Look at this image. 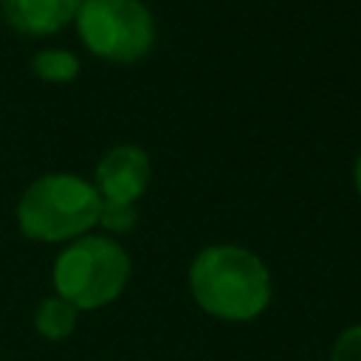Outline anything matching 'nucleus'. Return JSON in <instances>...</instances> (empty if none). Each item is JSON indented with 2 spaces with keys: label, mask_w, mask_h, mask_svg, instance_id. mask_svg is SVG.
<instances>
[{
  "label": "nucleus",
  "mask_w": 361,
  "mask_h": 361,
  "mask_svg": "<svg viewBox=\"0 0 361 361\" xmlns=\"http://www.w3.org/2000/svg\"><path fill=\"white\" fill-rule=\"evenodd\" d=\"M195 305L220 322H254L274 296V279L265 259L237 243L203 245L186 274Z\"/></svg>",
  "instance_id": "nucleus-1"
},
{
  "label": "nucleus",
  "mask_w": 361,
  "mask_h": 361,
  "mask_svg": "<svg viewBox=\"0 0 361 361\" xmlns=\"http://www.w3.org/2000/svg\"><path fill=\"white\" fill-rule=\"evenodd\" d=\"M102 197L90 178L76 172H45L17 200V228L31 243L68 245L99 228Z\"/></svg>",
  "instance_id": "nucleus-2"
},
{
  "label": "nucleus",
  "mask_w": 361,
  "mask_h": 361,
  "mask_svg": "<svg viewBox=\"0 0 361 361\" xmlns=\"http://www.w3.org/2000/svg\"><path fill=\"white\" fill-rule=\"evenodd\" d=\"M133 259L124 243L104 231H90L62 245L54 259V293L68 299L79 313L113 305L130 282Z\"/></svg>",
  "instance_id": "nucleus-3"
},
{
  "label": "nucleus",
  "mask_w": 361,
  "mask_h": 361,
  "mask_svg": "<svg viewBox=\"0 0 361 361\" xmlns=\"http://www.w3.org/2000/svg\"><path fill=\"white\" fill-rule=\"evenodd\" d=\"M73 28L85 51L110 65L144 62L158 42V23L144 0H82Z\"/></svg>",
  "instance_id": "nucleus-4"
},
{
  "label": "nucleus",
  "mask_w": 361,
  "mask_h": 361,
  "mask_svg": "<svg viewBox=\"0 0 361 361\" xmlns=\"http://www.w3.org/2000/svg\"><path fill=\"white\" fill-rule=\"evenodd\" d=\"M90 180L102 206H138L152 180V161L138 144H116L96 161Z\"/></svg>",
  "instance_id": "nucleus-5"
},
{
  "label": "nucleus",
  "mask_w": 361,
  "mask_h": 361,
  "mask_svg": "<svg viewBox=\"0 0 361 361\" xmlns=\"http://www.w3.org/2000/svg\"><path fill=\"white\" fill-rule=\"evenodd\" d=\"M82 0H0L3 23L28 39H45L73 25Z\"/></svg>",
  "instance_id": "nucleus-6"
},
{
  "label": "nucleus",
  "mask_w": 361,
  "mask_h": 361,
  "mask_svg": "<svg viewBox=\"0 0 361 361\" xmlns=\"http://www.w3.org/2000/svg\"><path fill=\"white\" fill-rule=\"evenodd\" d=\"M76 324H79V310L59 293L45 296L34 310V330L45 341H62L73 336Z\"/></svg>",
  "instance_id": "nucleus-7"
},
{
  "label": "nucleus",
  "mask_w": 361,
  "mask_h": 361,
  "mask_svg": "<svg viewBox=\"0 0 361 361\" xmlns=\"http://www.w3.org/2000/svg\"><path fill=\"white\" fill-rule=\"evenodd\" d=\"M31 73L45 85H71L82 73V62L71 48H39L31 56Z\"/></svg>",
  "instance_id": "nucleus-8"
},
{
  "label": "nucleus",
  "mask_w": 361,
  "mask_h": 361,
  "mask_svg": "<svg viewBox=\"0 0 361 361\" xmlns=\"http://www.w3.org/2000/svg\"><path fill=\"white\" fill-rule=\"evenodd\" d=\"M138 220V206H102L99 214V228L110 237L127 234Z\"/></svg>",
  "instance_id": "nucleus-9"
},
{
  "label": "nucleus",
  "mask_w": 361,
  "mask_h": 361,
  "mask_svg": "<svg viewBox=\"0 0 361 361\" xmlns=\"http://www.w3.org/2000/svg\"><path fill=\"white\" fill-rule=\"evenodd\" d=\"M327 361H361V324H350L336 336Z\"/></svg>",
  "instance_id": "nucleus-10"
},
{
  "label": "nucleus",
  "mask_w": 361,
  "mask_h": 361,
  "mask_svg": "<svg viewBox=\"0 0 361 361\" xmlns=\"http://www.w3.org/2000/svg\"><path fill=\"white\" fill-rule=\"evenodd\" d=\"M353 186H355V192H358V197H361V149H358L355 166H353Z\"/></svg>",
  "instance_id": "nucleus-11"
}]
</instances>
